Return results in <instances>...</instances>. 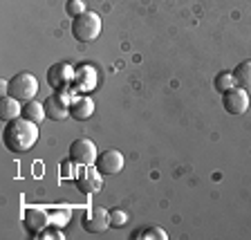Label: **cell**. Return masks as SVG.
Returning <instances> with one entry per match:
<instances>
[{"instance_id": "cell-1", "label": "cell", "mask_w": 251, "mask_h": 240, "mask_svg": "<svg viewBox=\"0 0 251 240\" xmlns=\"http://www.w3.org/2000/svg\"><path fill=\"white\" fill-rule=\"evenodd\" d=\"M38 124L34 121L25 119V117H18V119H11L5 124L2 128V144L9 153H16V155H21V153H27L38 144Z\"/></svg>"}, {"instance_id": "cell-2", "label": "cell", "mask_w": 251, "mask_h": 240, "mask_svg": "<svg viewBox=\"0 0 251 240\" xmlns=\"http://www.w3.org/2000/svg\"><path fill=\"white\" fill-rule=\"evenodd\" d=\"M101 16L94 14V11H83L81 16L72 18V36L76 38L78 43H92L99 38L101 34Z\"/></svg>"}, {"instance_id": "cell-3", "label": "cell", "mask_w": 251, "mask_h": 240, "mask_svg": "<svg viewBox=\"0 0 251 240\" xmlns=\"http://www.w3.org/2000/svg\"><path fill=\"white\" fill-rule=\"evenodd\" d=\"M7 94L16 97L18 101H29L36 99L38 94V79L31 72H16L14 77L7 81Z\"/></svg>"}, {"instance_id": "cell-4", "label": "cell", "mask_w": 251, "mask_h": 240, "mask_svg": "<svg viewBox=\"0 0 251 240\" xmlns=\"http://www.w3.org/2000/svg\"><path fill=\"white\" fill-rule=\"evenodd\" d=\"M97 144L88 137H78L70 144V162H74L76 166H94L97 162Z\"/></svg>"}, {"instance_id": "cell-5", "label": "cell", "mask_w": 251, "mask_h": 240, "mask_svg": "<svg viewBox=\"0 0 251 240\" xmlns=\"http://www.w3.org/2000/svg\"><path fill=\"white\" fill-rule=\"evenodd\" d=\"M249 106H251L249 90L240 88V85H233L231 90H226V92L222 94V108L233 117L245 115L247 110H249Z\"/></svg>"}, {"instance_id": "cell-6", "label": "cell", "mask_w": 251, "mask_h": 240, "mask_svg": "<svg viewBox=\"0 0 251 240\" xmlns=\"http://www.w3.org/2000/svg\"><path fill=\"white\" fill-rule=\"evenodd\" d=\"M74 72H76V68H72V65L65 61H58V63H54V65H50V70H47V83H50L52 90L72 88Z\"/></svg>"}, {"instance_id": "cell-7", "label": "cell", "mask_w": 251, "mask_h": 240, "mask_svg": "<svg viewBox=\"0 0 251 240\" xmlns=\"http://www.w3.org/2000/svg\"><path fill=\"white\" fill-rule=\"evenodd\" d=\"M124 164H126L124 153L117 151V148H108V151L99 153L94 166H97V171H99L101 175H117V173L124 171Z\"/></svg>"}, {"instance_id": "cell-8", "label": "cell", "mask_w": 251, "mask_h": 240, "mask_svg": "<svg viewBox=\"0 0 251 240\" xmlns=\"http://www.w3.org/2000/svg\"><path fill=\"white\" fill-rule=\"evenodd\" d=\"M81 225L88 234H103L110 227V211L103 209V207H94V209H88L81 218Z\"/></svg>"}, {"instance_id": "cell-9", "label": "cell", "mask_w": 251, "mask_h": 240, "mask_svg": "<svg viewBox=\"0 0 251 240\" xmlns=\"http://www.w3.org/2000/svg\"><path fill=\"white\" fill-rule=\"evenodd\" d=\"M97 88V70L88 63L78 65L76 72H74V81H72V90L81 94H90L92 90Z\"/></svg>"}, {"instance_id": "cell-10", "label": "cell", "mask_w": 251, "mask_h": 240, "mask_svg": "<svg viewBox=\"0 0 251 240\" xmlns=\"http://www.w3.org/2000/svg\"><path fill=\"white\" fill-rule=\"evenodd\" d=\"M47 222H50V218H47V213L41 209L29 207V209H25V213H23V227H25V231L31 238H36L41 231H45Z\"/></svg>"}, {"instance_id": "cell-11", "label": "cell", "mask_w": 251, "mask_h": 240, "mask_svg": "<svg viewBox=\"0 0 251 240\" xmlns=\"http://www.w3.org/2000/svg\"><path fill=\"white\" fill-rule=\"evenodd\" d=\"M74 184H76V188L81 193L92 195L101 188V173L97 171V166H92V168L85 166V171L78 173V178L74 180Z\"/></svg>"}, {"instance_id": "cell-12", "label": "cell", "mask_w": 251, "mask_h": 240, "mask_svg": "<svg viewBox=\"0 0 251 240\" xmlns=\"http://www.w3.org/2000/svg\"><path fill=\"white\" fill-rule=\"evenodd\" d=\"M94 115V101L90 99L88 94H81V97H74L72 104H70V117L76 121H85Z\"/></svg>"}, {"instance_id": "cell-13", "label": "cell", "mask_w": 251, "mask_h": 240, "mask_svg": "<svg viewBox=\"0 0 251 240\" xmlns=\"http://www.w3.org/2000/svg\"><path fill=\"white\" fill-rule=\"evenodd\" d=\"M21 115H23V101H18L11 94H2V99H0V119L7 124L11 119H18Z\"/></svg>"}, {"instance_id": "cell-14", "label": "cell", "mask_w": 251, "mask_h": 240, "mask_svg": "<svg viewBox=\"0 0 251 240\" xmlns=\"http://www.w3.org/2000/svg\"><path fill=\"white\" fill-rule=\"evenodd\" d=\"M21 117H25V119H29V121H34V124L41 126L43 121L47 119L45 104H38L36 99L25 101V104H23V115H21Z\"/></svg>"}, {"instance_id": "cell-15", "label": "cell", "mask_w": 251, "mask_h": 240, "mask_svg": "<svg viewBox=\"0 0 251 240\" xmlns=\"http://www.w3.org/2000/svg\"><path fill=\"white\" fill-rule=\"evenodd\" d=\"M168 234L162 227H139L130 234V240H166Z\"/></svg>"}, {"instance_id": "cell-16", "label": "cell", "mask_w": 251, "mask_h": 240, "mask_svg": "<svg viewBox=\"0 0 251 240\" xmlns=\"http://www.w3.org/2000/svg\"><path fill=\"white\" fill-rule=\"evenodd\" d=\"M235 77V85H240L245 90H251V61H242L235 65L233 70Z\"/></svg>"}, {"instance_id": "cell-17", "label": "cell", "mask_w": 251, "mask_h": 240, "mask_svg": "<svg viewBox=\"0 0 251 240\" xmlns=\"http://www.w3.org/2000/svg\"><path fill=\"white\" fill-rule=\"evenodd\" d=\"M233 85H235V77H233V72H229V70L218 72V77H215V81H213V88L218 90L220 94H225L226 90H231Z\"/></svg>"}, {"instance_id": "cell-18", "label": "cell", "mask_w": 251, "mask_h": 240, "mask_svg": "<svg viewBox=\"0 0 251 240\" xmlns=\"http://www.w3.org/2000/svg\"><path fill=\"white\" fill-rule=\"evenodd\" d=\"M128 220H130L128 211H124V209H110V227L121 229V227L128 225Z\"/></svg>"}, {"instance_id": "cell-19", "label": "cell", "mask_w": 251, "mask_h": 240, "mask_svg": "<svg viewBox=\"0 0 251 240\" xmlns=\"http://www.w3.org/2000/svg\"><path fill=\"white\" fill-rule=\"evenodd\" d=\"M65 11H68L70 18H76V16H81L83 11H88V9H85L83 0H68V2H65Z\"/></svg>"}, {"instance_id": "cell-20", "label": "cell", "mask_w": 251, "mask_h": 240, "mask_svg": "<svg viewBox=\"0 0 251 240\" xmlns=\"http://www.w3.org/2000/svg\"><path fill=\"white\" fill-rule=\"evenodd\" d=\"M36 238H41V240H63L65 236L61 234V229H45V231H41V234L36 236Z\"/></svg>"}]
</instances>
